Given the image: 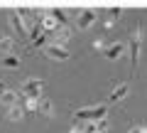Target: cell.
I'll list each match as a JSON object with an SVG mask.
<instances>
[{"label":"cell","instance_id":"ba28073f","mask_svg":"<svg viewBox=\"0 0 147 133\" xmlns=\"http://www.w3.org/2000/svg\"><path fill=\"white\" fill-rule=\"evenodd\" d=\"M127 91H130V84H118L115 89L110 91L108 101H113V104H115V101H120V99H125V96H127Z\"/></svg>","mask_w":147,"mask_h":133},{"label":"cell","instance_id":"9c48e42d","mask_svg":"<svg viewBox=\"0 0 147 133\" xmlns=\"http://www.w3.org/2000/svg\"><path fill=\"white\" fill-rule=\"evenodd\" d=\"M10 20H12V27H15L17 35H22V37L30 35V32L25 30V25H22V17H20V12H17V10H10Z\"/></svg>","mask_w":147,"mask_h":133},{"label":"cell","instance_id":"ffe728a7","mask_svg":"<svg viewBox=\"0 0 147 133\" xmlns=\"http://www.w3.org/2000/svg\"><path fill=\"white\" fill-rule=\"evenodd\" d=\"M130 133H145V128H140V126H135V128H132Z\"/></svg>","mask_w":147,"mask_h":133},{"label":"cell","instance_id":"2e32d148","mask_svg":"<svg viewBox=\"0 0 147 133\" xmlns=\"http://www.w3.org/2000/svg\"><path fill=\"white\" fill-rule=\"evenodd\" d=\"M3 67H5V69H20V59H17L15 54H5V59H3Z\"/></svg>","mask_w":147,"mask_h":133},{"label":"cell","instance_id":"4fadbf2b","mask_svg":"<svg viewBox=\"0 0 147 133\" xmlns=\"http://www.w3.org/2000/svg\"><path fill=\"white\" fill-rule=\"evenodd\" d=\"M22 116H25V106H22V104H15V106L7 108V118H10V121H20Z\"/></svg>","mask_w":147,"mask_h":133},{"label":"cell","instance_id":"8992f818","mask_svg":"<svg viewBox=\"0 0 147 133\" xmlns=\"http://www.w3.org/2000/svg\"><path fill=\"white\" fill-rule=\"evenodd\" d=\"M125 52H127V44L125 42H115V44H110V47L103 49V57L110 59V62H115V59H120Z\"/></svg>","mask_w":147,"mask_h":133},{"label":"cell","instance_id":"6da1fadb","mask_svg":"<svg viewBox=\"0 0 147 133\" xmlns=\"http://www.w3.org/2000/svg\"><path fill=\"white\" fill-rule=\"evenodd\" d=\"M127 47H130V64H132V74H137V64H140V47H142V30H140V27H132L130 40H127Z\"/></svg>","mask_w":147,"mask_h":133},{"label":"cell","instance_id":"277c9868","mask_svg":"<svg viewBox=\"0 0 147 133\" xmlns=\"http://www.w3.org/2000/svg\"><path fill=\"white\" fill-rule=\"evenodd\" d=\"M44 54H47L49 59H57V62H66V59L71 57V52H69L66 47H61V44H47V47H44Z\"/></svg>","mask_w":147,"mask_h":133},{"label":"cell","instance_id":"7c38bea8","mask_svg":"<svg viewBox=\"0 0 147 133\" xmlns=\"http://www.w3.org/2000/svg\"><path fill=\"white\" fill-rule=\"evenodd\" d=\"M39 22H42V27H44V30H52V32H57L59 27H64V25H59V22L52 17V12H47L44 17H39Z\"/></svg>","mask_w":147,"mask_h":133},{"label":"cell","instance_id":"8fae6325","mask_svg":"<svg viewBox=\"0 0 147 133\" xmlns=\"http://www.w3.org/2000/svg\"><path fill=\"white\" fill-rule=\"evenodd\" d=\"M0 101H3V106H7V108L15 106V104H20V101H17V94H15L12 89H5V91H3V94H0Z\"/></svg>","mask_w":147,"mask_h":133},{"label":"cell","instance_id":"5bb4252c","mask_svg":"<svg viewBox=\"0 0 147 133\" xmlns=\"http://www.w3.org/2000/svg\"><path fill=\"white\" fill-rule=\"evenodd\" d=\"M37 113H42V116H52V101L39 99V101H37Z\"/></svg>","mask_w":147,"mask_h":133},{"label":"cell","instance_id":"d6986e66","mask_svg":"<svg viewBox=\"0 0 147 133\" xmlns=\"http://www.w3.org/2000/svg\"><path fill=\"white\" fill-rule=\"evenodd\" d=\"M44 42H47V40H44V35H42V37H37L30 47H32V49H39V47H44Z\"/></svg>","mask_w":147,"mask_h":133},{"label":"cell","instance_id":"30bf717a","mask_svg":"<svg viewBox=\"0 0 147 133\" xmlns=\"http://www.w3.org/2000/svg\"><path fill=\"white\" fill-rule=\"evenodd\" d=\"M69 37H71V30L64 25V27H59V30L54 32V42L52 44H61V47H64V42H69Z\"/></svg>","mask_w":147,"mask_h":133},{"label":"cell","instance_id":"9a60e30c","mask_svg":"<svg viewBox=\"0 0 147 133\" xmlns=\"http://www.w3.org/2000/svg\"><path fill=\"white\" fill-rule=\"evenodd\" d=\"M120 15H123L120 8H108V20H105V27H113V25H115V20H118Z\"/></svg>","mask_w":147,"mask_h":133},{"label":"cell","instance_id":"52a82bcc","mask_svg":"<svg viewBox=\"0 0 147 133\" xmlns=\"http://www.w3.org/2000/svg\"><path fill=\"white\" fill-rule=\"evenodd\" d=\"M108 131V121L100 118V121H88L84 126V133H105Z\"/></svg>","mask_w":147,"mask_h":133},{"label":"cell","instance_id":"5b68a950","mask_svg":"<svg viewBox=\"0 0 147 133\" xmlns=\"http://www.w3.org/2000/svg\"><path fill=\"white\" fill-rule=\"evenodd\" d=\"M96 17H98V12L91 10V8H86V10H81L79 17H76V27H79V30H88V27L96 22Z\"/></svg>","mask_w":147,"mask_h":133},{"label":"cell","instance_id":"3957f363","mask_svg":"<svg viewBox=\"0 0 147 133\" xmlns=\"http://www.w3.org/2000/svg\"><path fill=\"white\" fill-rule=\"evenodd\" d=\"M42 86H44L42 79L32 76V79H27L25 84H22V96H25V99H42Z\"/></svg>","mask_w":147,"mask_h":133},{"label":"cell","instance_id":"e0dca14e","mask_svg":"<svg viewBox=\"0 0 147 133\" xmlns=\"http://www.w3.org/2000/svg\"><path fill=\"white\" fill-rule=\"evenodd\" d=\"M49 12H52V17L59 22V25H66V12H64V10H59V8H52Z\"/></svg>","mask_w":147,"mask_h":133},{"label":"cell","instance_id":"ac0fdd59","mask_svg":"<svg viewBox=\"0 0 147 133\" xmlns=\"http://www.w3.org/2000/svg\"><path fill=\"white\" fill-rule=\"evenodd\" d=\"M0 49L5 54H10V49H12V37H3L0 40Z\"/></svg>","mask_w":147,"mask_h":133},{"label":"cell","instance_id":"7a4b0ae2","mask_svg":"<svg viewBox=\"0 0 147 133\" xmlns=\"http://www.w3.org/2000/svg\"><path fill=\"white\" fill-rule=\"evenodd\" d=\"M105 113H108V108L105 106H86V108H79V111H74V121L81 123V121H100V118H105Z\"/></svg>","mask_w":147,"mask_h":133}]
</instances>
